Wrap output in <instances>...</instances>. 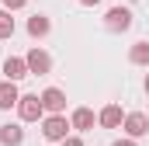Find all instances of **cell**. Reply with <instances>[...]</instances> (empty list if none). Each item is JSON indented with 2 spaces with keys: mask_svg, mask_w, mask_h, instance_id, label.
<instances>
[{
  "mask_svg": "<svg viewBox=\"0 0 149 146\" xmlns=\"http://www.w3.org/2000/svg\"><path fill=\"white\" fill-rule=\"evenodd\" d=\"M70 118L66 115H49V118H42V136L49 139V143H63V139H70Z\"/></svg>",
  "mask_w": 149,
  "mask_h": 146,
  "instance_id": "1",
  "label": "cell"
},
{
  "mask_svg": "<svg viewBox=\"0 0 149 146\" xmlns=\"http://www.w3.org/2000/svg\"><path fill=\"white\" fill-rule=\"evenodd\" d=\"M17 115H21V122H38L45 108H42V98L38 94H21V101H17Z\"/></svg>",
  "mask_w": 149,
  "mask_h": 146,
  "instance_id": "2",
  "label": "cell"
},
{
  "mask_svg": "<svg viewBox=\"0 0 149 146\" xmlns=\"http://www.w3.org/2000/svg\"><path fill=\"white\" fill-rule=\"evenodd\" d=\"M24 63H28V73H38V77H45V73L52 70V56L45 52V49H28V56H24Z\"/></svg>",
  "mask_w": 149,
  "mask_h": 146,
  "instance_id": "3",
  "label": "cell"
},
{
  "mask_svg": "<svg viewBox=\"0 0 149 146\" xmlns=\"http://www.w3.org/2000/svg\"><path fill=\"white\" fill-rule=\"evenodd\" d=\"M38 98H42V108L49 111V115H63V111H66V94H63L59 87H45Z\"/></svg>",
  "mask_w": 149,
  "mask_h": 146,
  "instance_id": "4",
  "label": "cell"
},
{
  "mask_svg": "<svg viewBox=\"0 0 149 146\" xmlns=\"http://www.w3.org/2000/svg\"><path fill=\"white\" fill-rule=\"evenodd\" d=\"M104 25H108V32H128L132 28V11L128 7H111L104 14Z\"/></svg>",
  "mask_w": 149,
  "mask_h": 146,
  "instance_id": "5",
  "label": "cell"
},
{
  "mask_svg": "<svg viewBox=\"0 0 149 146\" xmlns=\"http://www.w3.org/2000/svg\"><path fill=\"white\" fill-rule=\"evenodd\" d=\"M125 132H128V139H139V136H146V132H149V115H142V111H132V115H125Z\"/></svg>",
  "mask_w": 149,
  "mask_h": 146,
  "instance_id": "6",
  "label": "cell"
},
{
  "mask_svg": "<svg viewBox=\"0 0 149 146\" xmlns=\"http://www.w3.org/2000/svg\"><path fill=\"white\" fill-rule=\"evenodd\" d=\"M97 122H101L104 129H118V125H125V115H121V108H118V105H104V108H101V115H97Z\"/></svg>",
  "mask_w": 149,
  "mask_h": 146,
  "instance_id": "7",
  "label": "cell"
},
{
  "mask_svg": "<svg viewBox=\"0 0 149 146\" xmlns=\"http://www.w3.org/2000/svg\"><path fill=\"white\" fill-rule=\"evenodd\" d=\"M17 101H21V94H17V84L3 80V84H0V111H10V108H17Z\"/></svg>",
  "mask_w": 149,
  "mask_h": 146,
  "instance_id": "8",
  "label": "cell"
},
{
  "mask_svg": "<svg viewBox=\"0 0 149 146\" xmlns=\"http://www.w3.org/2000/svg\"><path fill=\"white\" fill-rule=\"evenodd\" d=\"M3 77H7L10 84H17L21 77H28V63H24L21 56H10V59L3 63Z\"/></svg>",
  "mask_w": 149,
  "mask_h": 146,
  "instance_id": "9",
  "label": "cell"
},
{
  "mask_svg": "<svg viewBox=\"0 0 149 146\" xmlns=\"http://www.w3.org/2000/svg\"><path fill=\"white\" fill-rule=\"evenodd\" d=\"M24 143V129L21 125H0V146H21Z\"/></svg>",
  "mask_w": 149,
  "mask_h": 146,
  "instance_id": "10",
  "label": "cell"
},
{
  "mask_svg": "<svg viewBox=\"0 0 149 146\" xmlns=\"http://www.w3.org/2000/svg\"><path fill=\"white\" fill-rule=\"evenodd\" d=\"M52 32V21L45 18V14H35V18H28V35L31 38H45Z\"/></svg>",
  "mask_w": 149,
  "mask_h": 146,
  "instance_id": "11",
  "label": "cell"
},
{
  "mask_svg": "<svg viewBox=\"0 0 149 146\" xmlns=\"http://www.w3.org/2000/svg\"><path fill=\"white\" fill-rule=\"evenodd\" d=\"M70 125H73V129H80V132L94 129V111H90V108H76L73 115H70Z\"/></svg>",
  "mask_w": 149,
  "mask_h": 146,
  "instance_id": "12",
  "label": "cell"
},
{
  "mask_svg": "<svg viewBox=\"0 0 149 146\" xmlns=\"http://www.w3.org/2000/svg\"><path fill=\"white\" fill-rule=\"evenodd\" d=\"M128 59H132L135 66H149V42H135L132 52H128Z\"/></svg>",
  "mask_w": 149,
  "mask_h": 146,
  "instance_id": "13",
  "label": "cell"
},
{
  "mask_svg": "<svg viewBox=\"0 0 149 146\" xmlns=\"http://www.w3.org/2000/svg\"><path fill=\"white\" fill-rule=\"evenodd\" d=\"M10 35H14V18H10V11L0 7V38H10Z\"/></svg>",
  "mask_w": 149,
  "mask_h": 146,
  "instance_id": "14",
  "label": "cell"
},
{
  "mask_svg": "<svg viewBox=\"0 0 149 146\" xmlns=\"http://www.w3.org/2000/svg\"><path fill=\"white\" fill-rule=\"evenodd\" d=\"M28 0H3V11H21Z\"/></svg>",
  "mask_w": 149,
  "mask_h": 146,
  "instance_id": "15",
  "label": "cell"
},
{
  "mask_svg": "<svg viewBox=\"0 0 149 146\" xmlns=\"http://www.w3.org/2000/svg\"><path fill=\"white\" fill-rule=\"evenodd\" d=\"M63 146H83V139L80 136H70V139H63Z\"/></svg>",
  "mask_w": 149,
  "mask_h": 146,
  "instance_id": "16",
  "label": "cell"
},
{
  "mask_svg": "<svg viewBox=\"0 0 149 146\" xmlns=\"http://www.w3.org/2000/svg\"><path fill=\"white\" fill-rule=\"evenodd\" d=\"M111 146H135V139H118V143H111Z\"/></svg>",
  "mask_w": 149,
  "mask_h": 146,
  "instance_id": "17",
  "label": "cell"
},
{
  "mask_svg": "<svg viewBox=\"0 0 149 146\" xmlns=\"http://www.w3.org/2000/svg\"><path fill=\"white\" fill-rule=\"evenodd\" d=\"M80 4H83V7H97L101 0H80Z\"/></svg>",
  "mask_w": 149,
  "mask_h": 146,
  "instance_id": "18",
  "label": "cell"
},
{
  "mask_svg": "<svg viewBox=\"0 0 149 146\" xmlns=\"http://www.w3.org/2000/svg\"><path fill=\"white\" fill-rule=\"evenodd\" d=\"M146 94H149V77H146Z\"/></svg>",
  "mask_w": 149,
  "mask_h": 146,
  "instance_id": "19",
  "label": "cell"
}]
</instances>
